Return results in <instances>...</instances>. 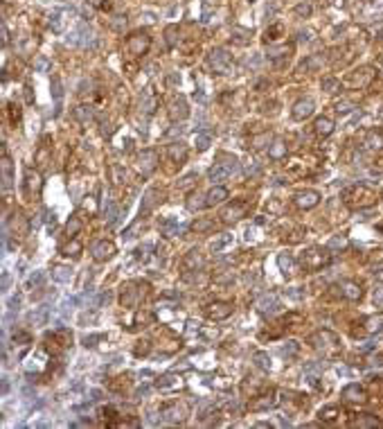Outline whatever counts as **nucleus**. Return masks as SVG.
<instances>
[{
	"mask_svg": "<svg viewBox=\"0 0 383 429\" xmlns=\"http://www.w3.org/2000/svg\"><path fill=\"white\" fill-rule=\"evenodd\" d=\"M341 199H343V204L350 206V208L363 210V208H370V206L377 204V192L370 190L367 185H363V183H356V185H350L347 190H343Z\"/></svg>",
	"mask_w": 383,
	"mask_h": 429,
	"instance_id": "f257e3e1",
	"label": "nucleus"
},
{
	"mask_svg": "<svg viewBox=\"0 0 383 429\" xmlns=\"http://www.w3.org/2000/svg\"><path fill=\"white\" fill-rule=\"evenodd\" d=\"M331 262V253H329V247L322 249V247H309L307 251H302L300 255L298 264L302 267L304 274H314V271H320L322 267Z\"/></svg>",
	"mask_w": 383,
	"mask_h": 429,
	"instance_id": "f03ea898",
	"label": "nucleus"
},
{
	"mask_svg": "<svg viewBox=\"0 0 383 429\" xmlns=\"http://www.w3.org/2000/svg\"><path fill=\"white\" fill-rule=\"evenodd\" d=\"M149 296V283H142V280H131V283L122 285V291H120V303L127 310H135V307L142 303L144 298Z\"/></svg>",
	"mask_w": 383,
	"mask_h": 429,
	"instance_id": "7ed1b4c3",
	"label": "nucleus"
},
{
	"mask_svg": "<svg viewBox=\"0 0 383 429\" xmlns=\"http://www.w3.org/2000/svg\"><path fill=\"white\" fill-rule=\"evenodd\" d=\"M309 343H311L316 350H320L325 357H334V355H338L343 348L338 334L331 332V330H318V332H314L309 337Z\"/></svg>",
	"mask_w": 383,
	"mask_h": 429,
	"instance_id": "20e7f679",
	"label": "nucleus"
},
{
	"mask_svg": "<svg viewBox=\"0 0 383 429\" xmlns=\"http://www.w3.org/2000/svg\"><path fill=\"white\" fill-rule=\"evenodd\" d=\"M160 416L171 425H181V423H185L187 416H190V407H187L185 402H169L160 409Z\"/></svg>",
	"mask_w": 383,
	"mask_h": 429,
	"instance_id": "39448f33",
	"label": "nucleus"
},
{
	"mask_svg": "<svg viewBox=\"0 0 383 429\" xmlns=\"http://www.w3.org/2000/svg\"><path fill=\"white\" fill-rule=\"evenodd\" d=\"M248 210H250L248 201H232V204H228L221 210V221L223 224H237V221L244 219L248 214Z\"/></svg>",
	"mask_w": 383,
	"mask_h": 429,
	"instance_id": "423d86ee",
	"label": "nucleus"
},
{
	"mask_svg": "<svg viewBox=\"0 0 383 429\" xmlns=\"http://www.w3.org/2000/svg\"><path fill=\"white\" fill-rule=\"evenodd\" d=\"M160 158H158V151L156 149H142V154H138V172L142 174V177H149L151 172H156V167H158Z\"/></svg>",
	"mask_w": 383,
	"mask_h": 429,
	"instance_id": "0eeeda50",
	"label": "nucleus"
},
{
	"mask_svg": "<svg viewBox=\"0 0 383 429\" xmlns=\"http://www.w3.org/2000/svg\"><path fill=\"white\" fill-rule=\"evenodd\" d=\"M185 386V380H183L176 370H171V373H165V375H160L158 380H156V389L162 393H171V391H178V389H183Z\"/></svg>",
	"mask_w": 383,
	"mask_h": 429,
	"instance_id": "6e6552de",
	"label": "nucleus"
},
{
	"mask_svg": "<svg viewBox=\"0 0 383 429\" xmlns=\"http://www.w3.org/2000/svg\"><path fill=\"white\" fill-rule=\"evenodd\" d=\"M232 303H228V300H214V303H210L208 307H205V314H208V319H212V321H225L228 317H232Z\"/></svg>",
	"mask_w": 383,
	"mask_h": 429,
	"instance_id": "1a4fd4ad",
	"label": "nucleus"
},
{
	"mask_svg": "<svg viewBox=\"0 0 383 429\" xmlns=\"http://www.w3.org/2000/svg\"><path fill=\"white\" fill-rule=\"evenodd\" d=\"M277 391L275 389H268L266 393H257L255 400L250 402V409L253 411H268V409H275L277 407Z\"/></svg>",
	"mask_w": 383,
	"mask_h": 429,
	"instance_id": "9d476101",
	"label": "nucleus"
},
{
	"mask_svg": "<svg viewBox=\"0 0 383 429\" xmlns=\"http://www.w3.org/2000/svg\"><path fill=\"white\" fill-rule=\"evenodd\" d=\"M293 204L302 210H311L320 204V192L318 190H300V192L293 197Z\"/></svg>",
	"mask_w": 383,
	"mask_h": 429,
	"instance_id": "9b49d317",
	"label": "nucleus"
},
{
	"mask_svg": "<svg viewBox=\"0 0 383 429\" xmlns=\"http://www.w3.org/2000/svg\"><path fill=\"white\" fill-rule=\"evenodd\" d=\"M203 264H205V257H203V253L198 251V249H192V251L185 253V257H183V271H185V274H198L203 269Z\"/></svg>",
	"mask_w": 383,
	"mask_h": 429,
	"instance_id": "f8f14e48",
	"label": "nucleus"
},
{
	"mask_svg": "<svg viewBox=\"0 0 383 429\" xmlns=\"http://www.w3.org/2000/svg\"><path fill=\"white\" fill-rule=\"evenodd\" d=\"M115 251H117L115 244L108 240H99L97 244H93V249H91L95 262H106V260H111V257L115 255Z\"/></svg>",
	"mask_w": 383,
	"mask_h": 429,
	"instance_id": "ddd939ff",
	"label": "nucleus"
},
{
	"mask_svg": "<svg viewBox=\"0 0 383 429\" xmlns=\"http://www.w3.org/2000/svg\"><path fill=\"white\" fill-rule=\"evenodd\" d=\"M343 400H345V402H354V404H363L367 400L365 389H363L361 384H347L345 389H343Z\"/></svg>",
	"mask_w": 383,
	"mask_h": 429,
	"instance_id": "4468645a",
	"label": "nucleus"
},
{
	"mask_svg": "<svg viewBox=\"0 0 383 429\" xmlns=\"http://www.w3.org/2000/svg\"><path fill=\"white\" fill-rule=\"evenodd\" d=\"M277 267H280V271H282L287 278H291V276L298 271V262H295V257H293L288 251H282L277 255Z\"/></svg>",
	"mask_w": 383,
	"mask_h": 429,
	"instance_id": "2eb2a0df",
	"label": "nucleus"
},
{
	"mask_svg": "<svg viewBox=\"0 0 383 429\" xmlns=\"http://www.w3.org/2000/svg\"><path fill=\"white\" fill-rule=\"evenodd\" d=\"M214 165L221 167L228 177H232V174H237V172H239V161H237L232 154H223V151L217 156V163H214Z\"/></svg>",
	"mask_w": 383,
	"mask_h": 429,
	"instance_id": "dca6fc26",
	"label": "nucleus"
},
{
	"mask_svg": "<svg viewBox=\"0 0 383 429\" xmlns=\"http://www.w3.org/2000/svg\"><path fill=\"white\" fill-rule=\"evenodd\" d=\"M162 199H165V190H160V188H151L149 192L144 194L142 199V214H147L151 208H154L156 204H162ZM140 214V217H142Z\"/></svg>",
	"mask_w": 383,
	"mask_h": 429,
	"instance_id": "f3484780",
	"label": "nucleus"
},
{
	"mask_svg": "<svg viewBox=\"0 0 383 429\" xmlns=\"http://www.w3.org/2000/svg\"><path fill=\"white\" fill-rule=\"evenodd\" d=\"M43 188V179L38 172H34L32 167H27L25 170V190L27 194H38Z\"/></svg>",
	"mask_w": 383,
	"mask_h": 429,
	"instance_id": "a211bd4d",
	"label": "nucleus"
},
{
	"mask_svg": "<svg viewBox=\"0 0 383 429\" xmlns=\"http://www.w3.org/2000/svg\"><path fill=\"white\" fill-rule=\"evenodd\" d=\"M187 115H190V108H187V102L183 100V97H174L169 104V118L174 120H185Z\"/></svg>",
	"mask_w": 383,
	"mask_h": 429,
	"instance_id": "6ab92c4d",
	"label": "nucleus"
},
{
	"mask_svg": "<svg viewBox=\"0 0 383 429\" xmlns=\"http://www.w3.org/2000/svg\"><path fill=\"white\" fill-rule=\"evenodd\" d=\"M147 48H149V36L147 34H133V36L128 38V52L135 54V57L147 52Z\"/></svg>",
	"mask_w": 383,
	"mask_h": 429,
	"instance_id": "aec40b11",
	"label": "nucleus"
},
{
	"mask_svg": "<svg viewBox=\"0 0 383 429\" xmlns=\"http://www.w3.org/2000/svg\"><path fill=\"white\" fill-rule=\"evenodd\" d=\"M228 197H230L228 188H223V185H214V188L210 190L208 194H205V204H208V208H210V206L223 204V201H225Z\"/></svg>",
	"mask_w": 383,
	"mask_h": 429,
	"instance_id": "412c9836",
	"label": "nucleus"
},
{
	"mask_svg": "<svg viewBox=\"0 0 383 429\" xmlns=\"http://www.w3.org/2000/svg\"><path fill=\"white\" fill-rule=\"evenodd\" d=\"M210 66H212L217 72H228L230 66V57L223 52V50H214L212 57H210Z\"/></svg>",
	"mask_w": 383,
	"mask_h": 429,
	"instance_id": "4be33fe9",
	"label": "nucleus"
},
{
	"mask_svg": "<svg viewBox=\"0 0 383 429\" xmlns=\"http://www.w3.org/2000/svg\"><path fill=\"white\" fill-rule=\"evenodd\" d=\"M343 416V409L338 407V404H329V407H322L318 411V420L320 423H336V420Z\"/></svg>",
	"mask_w": 383,
	"mask_h": 429,
	"instance_id": "5701e85b",
	"label": "nucleus"
},
{
	"mask_svg": "<svg viewBox=\"0 0 383 429\" xmlns=\"http://www.w3.org/2000/svg\"><path fill=\"white\" fill-rule=\"evenodd\" d=\"M167 154H169L171 163H176V165H183V163L187 161V147L183 145V143H171V145L167 147Z\"/></svg>",
	"mask_w": 383,
	"mask_h": 429,
	"instance_id": "b1692460",
	"label": "nucleus"
},
{
	"mask_svg": "<svg viewBox=\"0 0 383 429\" xmlns=\"http://www.w3.org/2000/svg\"><path fill=\"white\" fill-rule=\"evenodd\" d=\"M341 289H343V296H345L347 300H358L363 296V287H361V283H356V280H345Z\"/></svg>",
	"mask_w": 383,
	"mask_h": 429,
	"instance_id": "393cba45",
	"label": "nucleus"
},
{
	"mask_svg": "<svg viewBox=\"0 0 383 429\" xmlns=\"http://www.w3.org/2000/svg\"><path fill=\"white\" fill-rule=\"evenodd\" d=\"M311 113H314V102H311V100H300V102L293 107L291 115L295 120H307Z\"/></svg>",
	"mask_w": 383,
	"mask_h": 429,
	"instance_id": "a878e982",
	"label": "nucleus"
},
{
	"mask_svg": "<svg viewBox=\"0 0 383 429\" xmlns=\"http://www.w3.org/2000/svg\"><path fill=\"white\" fill-rule=\"evenodd\" d=\"M261 386H264V382L257 380V377H253V375H248L244 382H241V391H244V395H248L250 393V397H255L257 393H259Z\"/></svg>",
	"mask_w": 383,
	"mask_h": 429,
	"instance_id": "bb28decb",
	"label": "nucleus"
},
{
	"mask_svg": "<svg viewBox=\"0 0 383 429\" xmlns=\"http://www.w3.org/2000/svg\"><path fill=\"white\" fill-rule=\"evenodd\" d=\"M314 131L318 138H327V136L334 134V122H331L329 118H318L314 124Z\"/></svg>",
	"mask_w": 383,
	"mask_h": 429,
	"instance_id": "cd10ccee",
	"label": "nucleus"
},
{
	"mask_svg": "<svg viewBox=\"0 0 383 429\" xmlns=\"http://www.w3.org/2000/svg\"><path fill=\"white\" fill-rule=\"evenodd\" d=\"M181 231H183L181 224H178L174 217H165V219H160V233H162V235L171 237V235H178Z\"/></svg>",
	"mask_w": 383,
	"mask_h": 429,
	"instance_id": "c85d7f7f",
	"label": "nucleus"
},
{
	"mask_svg": "<svg viewBox=\"0 0 383 429\" xmlns=\"http://www.w3.org/2000/svg\"><path fill=\"white\" fill-rule=\"evenodd\" d=\"M284 156H287V143H284L282 138L273 140V145H268V158H273V161H282Z\"/></svg>",
	"mask_w": 383,
	"mask_h": 429,
	"instance_id": "c756f323",
	"label": "nucleus"
},
{
	"mask_svg": "<svg viewBox=\"0 0 383 429\" xmlns=\"http://www.w3.org/2000/svg\"><path fill=\"white\" fill-rule=\"evenodd\" d=\"M230 244H232V235H230V233H221V235H217L212 242H210V251L221 253L223 249H228Z\"/></svg>",
	"mask_w": 383,
	"mask_h": 429,
	"instance_id": "7c9ffc66",
	"label": "nucleus"
},
{
	"mask_svg": "<svg viewBox=\"0 0 383 429\" xmlns=\"http://www.w3.org/2000/svg\"><path fill=\"white\" fill-rule=\"evenodd\" d=\"M9 228L14 233H16L18 237H25L27 233H30V224L25 221V217H23L21 213H16L14 214V219H11V224H9Z\"/></svg>",
	"mask_w": 383,
	"mask_h": 429,
	"instance_id": "2f4dec72",
	"label": "nucleus"
},
{
	"mask_svg": "<svg viewBox=\"0 0 383 429\" xmlns=\"http://www.w3.org/2000/svg\"><path fill=\"white\" fill-rule=\"evenodd\" d=\"M81 251H84V244H81L77 237H72L68 244H64V247H61V255H65V257H79Z\"/></svg>",
	"mask_w": 383,
	"mask_h": 429,
	"instance_id": "473e14b6",
	"label": "nucleus"
},
{
	"mask_svg": "<svg viewBox=\"0 0 383 429\" xmlns=\"http://www.w3.org/2000/svg\"><path fill=\"white\" fill-rule=\"evenodd\" d=\"M2 188L5 190L11 188V161L5 147H2Z\"/></svg>",
	"mask_w": 383,
	"mask_h": 429,
	"instance_id": "72a5a7b5",
	"label": "nucleus"
},
{
	"mask_svg": "<svg viewBox=\"0 0 383 429\" xmlns=\"http://www.w3.org/2000/svg\"><path fill=\"white\" fill-rule=\"evenodd\" d=\"M151 319H154V314L151 312H142V310H135V317L133 321L128 323V330H135V327H144L147 323H151Z\"/></svg>",
	"mask_w": 383,
	"mask_h": 429,
	"instance_id": "f704fd0d",
	"label": "nucleus"
},
{
	"mask_svg": "<svg viewBox=\"0 0 383 429\" xmlns=\"http://www.w3.org/2000/svg\"><path fill=\"white\" fill-rule=\"evenodd\" d=\"M365 147L367 149H374V151H379V149H383V134L381 131H370V134L365 136Z\"/></svg>",
	"mask_w": 383,
	"mask_h": 429,
	"instance_id": "c9c22d12",
	"label": "nucleus"
},
{
	"mask_svg": "<svg viewBox=\"0 0 383 429\" xmlns=\"http://www.w3.org/2000/svg\"><path fill=\"white\" fill-rule=\"evenodd\" d=\"M210 145H212V136H210L208 131H196V134H194V147H196L198 151H205Z\"/></svg>",
	"mask_w": 383,
	"mask_h": 429,
	"instance_id": "e433bc0d",
	"label": "nucleus"
},
{
	"mask_svg": "<svg viewBox=\"0 0 383 429\" xmlns=\"http://www.w3.org/2000/svg\"><path fill=\"white\" fill-rule=\"evenodd\" d=\"M257 307H259V312H264V314H268V312H273L277 307V296L275 294H266L261 296L259 303H257Z\"/></svg>",
	"mask_w": 383,
	"mask_h": 429,
	"instance_id": "4c0bfd02",
	"label": "nucleus"
},
{
	"mask_svg": "<svg viewBox=\"0 0 383 429\" xmlns=\"http://www.w3.org/2000/svg\"><path fill=\"white\" fill-rule=\"evenodd\" d=\"M108 172H111V181L115 183V185H120V183L127 181V170H124L122 165H117V163H111V165H108Z\"/></svg>",
	"mask_w": 383,
	"mask_h": 429,
	"instance_id": "58836bf2",
	"label": "nucleus"
},
{
	"mask_svg": "<svg viewBox=\"0 0 383 429\" xmlns=\"http://www.w3.org/2000/svg\"><path fill=\"white\" fill-rule=\"evenodd\" d=\"M84 228V224H81V219L79 217H70V221L65 224V235H68V240H72V237H77L79 235V231Z\"/></svg>",
	"mask_w": 383,
	"mask_h": 429,
	"instance_id": "ea45409f",
	"label": "nucleus"
},
{
	"mask_svg": "<svg viewBox=\"0 0 383 429\" xmlns=\"http://www.w3.org/2000/svg\"><path fill=\"white\" fill-rule=\"evenodd\" d=\"M72 278V269L70 267H54L52 269V280H57V283H68V280Z\"/></svg>",
	"mask_w": 383,
	"mask_h": 429,
	"instance_id": "a19ab883",
	"label": "nucleus"
},
{
	"mask_svg": "<svg viewBox=\"0 0 383 429\" xmlns=\"http://www.w3.org/2000/svg\"><path fill=\"white\" fill-rule=\"evenodd\" d=\"M383 330V314H379V317H370L365 321V332L374 334V332H381Z\"/></svg>",
	"mask_w": 383,
	"mask_h": 429,
	"instance_id": "79ce46f5",
	"label": "nucleus"
},
{
	"mask_svg": "<svg viewBox=\"0 0 383 429\" xmlns=\"http://www.w3.org/2000/svg\"><path fill=\"white\" fill-rule=\"evenodd\" d=\"M214 228V221L212 219H196L190 224V231L192 233H205V231H212Z\"/></svg>",
	"mask_w": 383,
	"mask_h": 429,
	"instance_id": "37998d69",
	"label": "nucleus"
},
{
	"mask_svg": "<svg viewBox=\"0 0 383 429\" xmlns=\"http://www.w3.org/2000/svg\"><path fill=\"white\" fill-rule=\"evenodd\" d=\"M75 118L79 120L81 124L91 122V120H93V107H86V104H81V107H77V108H75Z\"/></svg>",
	"mask_w": 383,
	"mask_h": 429,
	"instance_id": "c03bdc74",
	"label": "nucleus"
},
{
	"mask_svg": "<svg viewBox=\"0 0 383 429\" xmlns=\"http://www.w3.org/2000/svg\"><path fill=\"white\" fill-rule=\"evenodd\" d=\"M271 131H264V134H259V136H253V138H250V143H253V147H255V149H261V147H266L268 143H271Z\"/></svg>",
	"mask_w": 383,
	"mask_h": 429,
	"instance_id": "a18cd8bd",
	"label": "nucleus"
},
{
	"mask_svg": "<svg viewBox=\"0 0 383 429\" xmlns=\"http://www.w3.org/2000/svg\"><path fill=\"white\" fill-rule=\"evenodd\" d=\"M198 181V177L194 174V172H190V174H185V177L178 181V190H187V188H194Z\"/></svg>",
	"mask_w": 383,
	"mask_h": 429,
	"instance_id": "49530a36",
	"label": "nucleus"
},
{
	"mask_svg": "<svg viewBox=\"0 0 383 429\" xmlns=\"http://www.w3.org/2000/svg\"><path fill=\"white\" fill-rule=\"evenodd\" d=\"M354 425H358V427H377L379 420H377V416L363 413V416H358V418H356V423H354Z\"/></svg>",
	"mask_w": 383,
	"mask_h": 429,
	"instance_id": "de8ad7c7",
	"label": "nucleus"
},
{
	"mask_svg": "<svg viewBox=\"0 0 383 429\" xmlns=\"http://www.w3.org/2000/svg\"><path fill=\"white\" fill-rule=\"evenodd\" d=\"M201 199H205V197H201V194H190V199H187V208H190V210L208 208V204H205V201H201Z\"/></svg>",
	"mask_w": 383,
	"mask_h": 429,
	"instance_id": "09e8293b",
	"label": "nucleus"
},
{
	"mask_svg": "<svg viewBox=\"0 0 383 429\" xmlns=\"http://www.w3.org/2000/svg\"><path fill=\"white\" fill-rule=\"evenodd\" d=\"M253 359H255V364L259 366L261 370H268V368H271V357H268L266 353H255V355H253Z\"/></svg>",
	"mask_w": 383,
	"mask_h": 429,
	"instance_id": "8fccbe9b",
	"label": "nucleus"
},
{
	"mask_svg": "<svg viewBox=\"0 0 383 429\" xmlns=\"http://www.w3.org/2000/svg\"><path fill=\"white\" fill-rule=\"evenodd\" d=\"M149 350H151V341H138V346H135V357H144V355H149Z\"/></svg>",
	"mask_w": 383,
	"mask_h": 429,
	"instance_id": "3c124183",
	"label": "nucleus"
},
{
	"mask_svg": "<svg viewBox=\"0 0 383 429\" xmlns=\"http://www.w3.org/2000/svg\"><path fill=\"white\" fill-rule=\"evenodd\" d=\"M210 179H212V181H225V179H228V174H225V172L221 170L219 165H214L212 170H210Z\"/></svg>",
	"mask_w": 383,
	"mask_h": 429,
	"instance_id": "603ef678",
	"label": "nucleus"
},
{
	"mask_svg": "<svg viewBox=\"0 0 383 429\" xmlns=\"http://www.w3.org/2000/svg\"><path fill=\"white\" fill-rule=\"evenodd\" d=\"M104 339V334H91V337H84V346L86 348H93V346H97V341H101Z\"/></svg>",
	"mask_w": 383,
	"mask_h": 429,
	"instance_id": "864d4df0",
	"label": "nucleus"
},
{
	"mask_svg": "<svg viewBox=\"0 0 383 429\" xmlns=\"http://www.w3.org/2000/svg\"><path fill=\"white\" fill-rule=\"evenodd\" d=\"M45 161H48V145L43 143L41 149H38V154H36V163L38 165H45Z\"/></svg>",
	"mask_w": 383,
	"mask_h": 429,
	"instance_id": "5fc2aeb1",
	"label": "nucleus"
},
{
	"mask_svg": "<svg viewBox=\"0 0 383 429\" xmlns=\"http://www.w3.org/2000/svg\"><path fill=\"white\" fill-rule=\"evenodd\" d=\"M246 174H248V177H257V174H259V165H257V161H248V165H246Z\"/></svg>",
	"mask_w": 383,
	"mask_h": 429,
	"instance_id": "6e6d98bb",
	"label": "nucleus"
},
{
	"mask_svg": "<svg viewBox=\"0 0 383 429\" xmlns=\"http://www.w3.org/2000/svg\"><path fill=\"white\" fill-rule=\"evenodd\" d=\"M282 353L288 355V357H291V355H295V353H298V343H295V341H287V346L282 348Z\"/></svg>",
	"mask_w": 383,
	"mask_h": 429,
	"instance_id": "4d7b16f0",
	"label": "nucleus"
},
{
	"mask_svg": "<svg viewBox=\"0 0 383 429\" xmlns=\"http://www.w3.org/2000/svg\"><path fill=\"white\" fill-rule=\"evenodd\" d=\"M41 280H43V274L32 276V278H30V283H27V287H38V285H41Z\"/></svg>",
	"mask_w": 383,
	"mask_h": 429,
	"instance_id": "13d9d810",
	"label": "nucleus"
},
{
	"mask_svg": "<svg viewBox=\"0 0 383 429\" xmlns=\"http://www.w3.org/2000/svg\"><path fill=\"white\" fill-rule=\"evenodd\" d=\"M181 134H183V127H174V129L167 131V138H171V136H181Z\"/></svg>",
	"mask_w": 383,
	"mask_h": 429,
	"instance_id": "bf43d9fd",
	"label": "nucleus"
},
{
	"mask_svg": "<svg viewBox=\"0 0 383 429\" xmlns=\"http://www.w3.org/2000/svg\"><path fill=\"white\" fill-rule=\"evenodd\" d=\"M302 233H304L302 228H298V231H293V235L288 237V242H300V235H302Z\"/></svg>",
	"mask_w": 383,
	"mask_h": 429,
	"instance_id": "052dcab7",
	"label": "nucleus"
},
{
	"mask_svg": "<svg viewBox=\"0 0 383 429\" xmlns=\"http://www.w3.org/2000/svg\"><path fill=\"white\" fill-rule=\"evenodd\" d=\"M379 167H383V158H381V161H379Z\"/></svg>",
	"mask_w": 383,
	"mask_h": 429,
	"instance_id": "680f3d73",
	"label": "nucleus"
}]
</instances>
